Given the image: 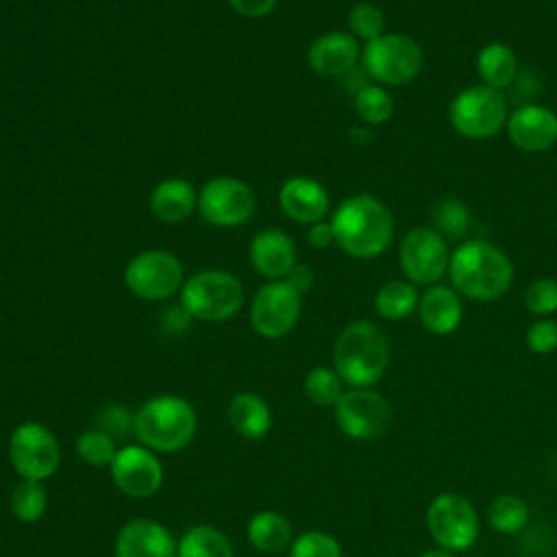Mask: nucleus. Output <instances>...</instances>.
I'll use <instances>...</instances> for the list:
<instances>
[{"instance_id":"nucleus-1","label":"nucleus","mask_w":557,"mask_h":557,"mask_svg":"<svg viewBox=\"0 0 557 557\" xmlns=\"http://www.w3.org/2000/svg\"><path fill=\"white\" fill-rule=\"evenodd\" d=\"M335 244L355 259H374L392 242V211L372 194H355L339 202L331 215Z\"/></svg>"},{"instance_id":"nucleus-2","label":"nucleus","mask_w":557,"mask_h":557,"mask_svg":"<svg viewBox=\"0 0 557 557\" xmlns=\"http://www.w3.org/2000/svg\"><path fill=\"white\" fill-rule=\"evenodd\" d=\"M448 276L453 289L470 300L500 298L513 283L511 259L485 239H468L450 252Z\"/></svg>"},{"instance_id":"nucleus-3","label":"nucleus","mask_w":557,"mask_h":557,"mask_svg":"<svg viewBox=\"0 0 557 557\" xmlns=\"http://www.w3.org/2000/svg\"><path fill=\"white\" fill-rule=\"evenodd\" d=\"M389 366V342L370 320L348 324L335 339L333 368L348 387H372Z\"/></svg>"},{"instance_id":"nucleus-4","label":"nucleus","mask_w":557,"mask_h":557,"mask_svg":"<svg viewBox=\"0 0 557 557\" xmlns=\"http://www.w3.org/2000/svg\"><path fill=\"white\" fill-rule=\"evenodd\" d=\"M196 426V409L176 394L152 396L135 413V437L154 453L183 450L194 440Z\"/></svg>"},{"instance_id":"nucleus-5","label":"nucleus","mask_w":557,"mask_h":557,"mask_svg":"<svg viewBox=\"0 0 557 557\" xmlns=\"http://www.w3.org/2000/svg\"><path fill=\"white\" fill-rule=\"evenodd\" d=\"M244 305V287L226 270L207 268L189 276L181 287V307L200 322H226Z\"/></svg>"},{"instance_id":"nucleus-6","label":"nucleus","mask_w":557,"mask_h":557,"mask_svg":"<svg viewBox=\"0 0 557 557\" xmlns=\"http://www.w3.org/2000/svg\"><path fill=\"white\" fill-rule=\"evenodd\" d=\"M363 72L379 85H407L411 83L424 63L422 48L416 39L400 33H383L381 37L366 41L361 50Z\"/></svg>"},{"instance_id":"nucleus-7","label":"nucleus","mask_w":557,"mask_h":557,"mask_svg":"<svg viewBox=\"0 0 557 557\" xmlns=\"http://www.w3.org/2000/svg\"><path fill=\"white\" fill-rule=\"evenodd\" d=\"M507 117L505 96L483 83L461 89L448 109L453 128L468 139H490L498 135L507 124Z\"/></svg>"},{"instance_id":"nucleus-8","label":"nucleus","mask_w":557,"mask_h":557,"mask_svg":"<svg viewBox=\"0 0 557 557\" xmlns=\"http://www.w3.org/2000/svg\"><path fill=\"white\" fill-rule=\"evenodd\" d=\"M424 520L437 548L448 553L468 550L479 537V516L474 505L455 492L437 494L429 503Z\"/></svg>"},{"instance_id":"nucleus-9","label":"nucleus","mask_w":557,"mask_h":557,"mask_svg":"<svg viewBox=\"0 0 557 557\" xmlns=\"http://www.w3.org/2000/svg\"><path fill=\"white\" fill-rule=\"evenodd\" d=\"M9 463L20 479L46 481L61 466L57 435L41 422H22L9 437Z\"/></svg>"},{"instance_id":"nucleus-10","label":"nucleus","mask_w":557,"mask_h":557,"mask_svg":"<svg viewBox=\"0 0 557 557\" xmlns=\"http://www.w3.org/2000/svg\"><path fill=\"white\" fill-rule=\"evenodd\" d=\"M398 263L409 283L426 287L437 285V281L448 274V242L433 226L409 228L400 239Z\"/></svg>"},{"instance_id":"nucleus-11","label":"nucleus","mask_w":557,"mask_h":557,"mask_svg":"<svg viewBox=\"0 0 557 557\" xmlns=\"http://www.w3.org/2000/svg\"><path fill=\"white\" fill-rule=\"evenodd\" d=\"M183 283V263L170 250H141L124 268V285L144 300H165Z\"/></svg>"},{"instance_id":"nucleus-12","label":"nucleus","mask_w":557,"mask_h":557,"mask_svg":"<svg viewBox=\"0 0 557 557\" xmlns=\"http://www.w3.org/2000/svg\"><path fill=\"white\" fill-rule=\"evenodd\" d=\"M257 200L248 183L235 176L209 178L198 191V211L205 222L233 228L246 224L255 213Z\"/></svg>"},{"instance_id":"nucleus-13","label":"nucleus","mask_w":557,"mask_h":557,"mask_svg":"<svg viewBox=\"0 0 557 557\" xmlns=\"http://www.w3.org/2000/svg\"><path fill=\"white\" fill-rule=\"evenodd\" d=\"M302 294L285 281H270L261 285L250 305V326L265 339L285 337L298 322L302 309Z\"/></svg>"},{"instance_id":"nucleus-14","label":"nucleus","mask_w":557,"mask_h":557,"mask_svg":"<svg viewBox=\"0 0 557 557\" xmlns=\"http://www.w3.org/2000/svg\"><path fill=\"white\" fill-rule=\"evenodd\" d=\"M333 409L337 426L361 442L383 435L392 418L389 403L372 387H348Z\"/></svg>"},{"instance_id":"nucleus-15","label":"nucleus","mask_w":557,"mask_h":557,"mask_svg":"<svg viewBox=\"0 0 557 557\" xmlns=\"http://www.w3.org/2000/svg\"><path fill=\"white\" fill-rule=\"evenodd\" d=\"M109 472L115 487L131 498H148L157 494L163 483V466L154 450L144 444L117 448Z\"/></svg>"},{"instance_id":"nucleus-16","label":"nucleus","mask_w":557,"mask_h":557,"mask_svg":"<svg viewBox=\"0 0 557 557\" xmlns=\"http://www.w3.org/2000/svg\"><path fill=\"white\" fill-rule=\"evenodd\" d=\"M511 144L524 152H546L557 144V113L544 104H522L507 117Z\"/></svg>"},{"instance_id":"nucleus-17","label":"nucleus","mask_w":557,"mask_h":557,"mask_svg":"<svg viewBox=\"0 0 557 557\" xmlns=\"http://www.w3.org/2000/svg\"><path fill=\"white\" fill-rule=\"evenodd\" d=\"M115 557H176V540L152 518L126 522L115 537Z\"/></svg>"},{"instance_id":"nucleus-18","label":"nucleus","mask_w":557,"mask_h":557,"mask_svg":"<svg viewBox=\"0 0 557 557\" xmlns=\"http://www.w3.org/2000/svg\"><path fill=\"white\" fill-rule=\"evenodd\" d=\"M281 211L298 224H315L329 213L331 200L324 185L311 176H292L278 189Z\"/></svg>"},{"instance_id":"nucleus-19","label":"nucleus","mask_w":557,"mask_h":557,"mask_svg":"<svg viewBox=\"0 0 557 557\" xmlns=\"http://www.w3.org/2000/svg\"><path fill=\"white\" fill-rule=\"evenodd\" d=\"M361 59V48L355 35L331 30L315 37L307 50L311 70L320 76H344Z\"/></svg>"},{"instance_id":"nucleus-20","label":"nucleus","mask_w":557,"mask_h":557,"mask_svg":"<svg viewBox=\"0 0 557 557\" xmlns=\"http://www.w3.org/2000/svg\"><path fill=\"white\" fill-rule=\"evenodd\" d=\"M250 263L261 276L283 281L296 265V246L281 228H263L250 242Z\"/></svg>"},{"instance_id":"nucleus-21","label":"nucleus","mask_w":557,"mask_h":557,"mask_svg":"<svg viewBox=\"0 0 557 557\" xmlns=\"http://www.w3.org/2000/svg\"><path fill=\"white\" fill-rule=\"evenodd\" d=\"M418 318L433 335L453 333L463 318L459 294L446 285H431L418 300Z\"/></svg>"},{"instance_id":"nucleus-22","label":"nucleus","mask_w":557,"mask_h":557,"mask_svg":"<svg viewBox=\"0 0 557 557\" xmlns=\"http://www.w3.org/2000/svg\"><path fill=\"white\" fill-rule=\"evenodd\" d=\"M148 202L157 220L165 224H178L198 209V191L189 181L172 176L154 185Z\"/></svg>"},{"instance_id":"nucleus-23","label":"nucleus","mask_w":557,"mask_h":557,"mask_svg":"<svg viewBox=\"0 0 557 557\" xmlns=\"http://www.w3.org/2000/svg\"><path fill=\"white\" fill-rule=\"evenodd\" d=\"M228 422L246 440H261L272 426L268 400L255 392H239L228 403Z\"/></svg>"},{"instance_id":"nucleus-24","label":"nucleus","mask_w":557,"mask_h":557,"mask_svg":"<svg viewBox=\"0 0 557 557\" xmlns=\"http://www.w3.org/2000/svg\"><path fill=\"white\" fill-rule=\"evenodd\" d=\"M246 537H248V542H250L257 550L270 553V555L289 550V546H292V542H294L289 520H287L283 513L270 511V509L257 511V513L248 520V524H246Z\"/></svg>"},{"instance_id":"nucleus-25","label":"nucleus","mask_w":557,"mask_h":557,"mask_svg":"<svg viewBox=\"0 0 557 557\" xmlns=\"http://www.w3.org/2000/svg\"><path fill=\"white\" fill-rule=\"evenodd\" d=\"M476 74L483 85L500 91L513 83L518 74V59L507 44H485L476 54Z\"/></svg>"},{"instance_id":"nucleus-26","label":"nucleus","mask_w":557,"mask_h":557,"mask_svg":"<svg viewBox=\"0 0 557 557\" xmlns=\"http://www.w3.org/2000/svg\"><path fill=\"white\" fill-rule=\"evenodd\" d=\"M418 300H420V296H418V289L413 283L394 278L379 287V292L374 296V309L383 320L400 322L418 309Z\"/></svg>"},{"instance_id":"nucleus-27","label":"nucleus","mask_w":557,"mask_h":557,"mask_svg":"<svg viewBox=\"0 0 557 557\" xmlns=\"http://www.w3.org/2000/svg\"><path fill=\"white\" fill-rule=\"evenodd\" d=\"M176 557H233V546L220 529L196 524L176 542Z\"/></svg>"},{"instance_id":"nucleus-28","label":"nucleus","mask_w":557,"mask_h":557,"mask_svg":"<svg viewBox=\"0 0 557 557\" xmlns=\"http://www.w3.org/2000/svg\"><path fill=\"white\" fill-rule=\"evenodd\" d=\"M487 522L496 533H518L529 522V507L516 494H500L487 505Z\"/></svg>"},{"instance_id":"nucleus-29","label":"nucleus","mask_w":557,"mask_h":557,"mask_svg":"<svg viewBox=\"0 0 557 557\" xmlns=\"http://www.w3.org/2000/svg\"><path fill=\"white\" fill-rule=\"evenodd\" d=\"M9 507L20 522H37L48 509V492L44 483L22 479L11 492Z\"/></svg>"},{"instance_id":"nucleus-30","label":"nucleus","mask_w":557,"mask_h":557,"mask_svg":"<svg viewBox=\"0 0 557 557\" xmlns=\"http://www.w3.org/2000/svg\"><path fill=\"white\" fill-rule=\"evenodd\" d=\"M344 385L335 368L329 366H315L305 376V394L318 407H335L346 392Z\"/></svg>"},{"instance_id":"nucleus-31","label":"nucleus","mask_w":557,"mask_h":557,"mask_svg":"<svg viewBox=\"0 0 557 557\" xmlns=\"http://www.w3.org/2000/svg\"><path fill=\"white\" fill-rule=\"evenodd\" d=\"M433 228L450 239H461L470 231V213L457 198H440L431 207Z\"/></svg>"},{"instance_id":"nucleus-32","label":"nucleus","mask_w":557,"mask_h":557,"mask_svg":"<svg viewBox=\"0 0 557 557\" xmlns=\"http://www.w3.org/2000/svg\"><path fill=\"white\" fill-rule=\"evenodd\" d=\"M355 109L366 124L379 126L392 117L394 100H392L389 91L379 83L361 85L355 94Z\"/></svg>"},{"instance_id":"nucleus-33","label":"nucleus","mask_w":557,"mask_h":557,"mask_svg":"<svg viewBox=\"0 0 557 557\" xmlns=\"http://www.w3.org/2000/svg\"><path fill=\"white\" fill-rule=\"evenodd\" d=\"M76 453L85 463L94 468H104L111 466L117 453V444L109 433L100 429H87L76 440Z\"/></svg>"},{"instance_id":"nucleus-34","label":"nucleus","mask_w":557,"mask_h":557,"mask_svg":"<svg viewBox=\"0 0 557 557\" xmlns=\"http://www.w3.org/2000/svg\"><path fill=\"white\" fill-rule=\"evenodd\" d=\"M350 35L363 41H372L385 33V13L374 2H359L348 13Z\"/></svg>"},{"instance_id":"nucleus-35","label":"nucleus","mask_w":557,"mask_h":557,"mask_svg":"<svg viewBox=\"0 0 557 557\" xmlns=\"http://www.w3.org/2000/svg\"><path fill=\"white\" fill-rule=\"evenodd\" d=\"M287 557H342V546L326 531H305L294 537Z\"/></svg>"},{"instance_id":"nucleus-36","label":"nucleus","mask_w":557,"mask_h":557,"mask_svg":"<svg viewBox=\"0 0 557 557\" xmlns=\"http://www.w3.org/2000/svg\"><path fill=\"white\" fill-rule=\"evenodd\" d=\"M524 305L531 313L548 318L557 311V281L555 278H535L524 292Z\"/></svg>"},{"instance_id":"nucleus-37","label":"nucleus","mask_w":557,"mask_h":557,"mask_svg":"<svg viewBox=\"0 0 557 557\" xmlns=\"http://www.w3.org/2000/svg\"><path fill=\"white\" fill-rule=\"evenodd\" d=\"M96 429L109 433L113 440H122L131 431L135 433V413H131L124 405H109L98 413Z\"/></svg>"},{"instance_id":"nucleus-38","label":"nucleus","mask_w":557,"mask_h":557,"mask_svg":"<svg viewBox=\"0 0 557 557\" xmlns=\"http://www.w3.org/2000/svg\"><path fill=\"white\" fill-rule=\"evenodd\" d=\"M524 342L535 355H550L557 350V320L540 318L527 329Z\"/></svg>"},{"instance_id":"nucleus-39","label":"nucleus","mask_w":557,"mask_h":557,"mask_svg":"<svg viewBox=\"0 0 557 557\" xmlns=\"http://www.w3.org/2000/svg\"><path fill=\"white\" fill-rule=\"evenodd\" d=\"M226 2L235 13L244 17H263L276 7V0H226Z\"/></svg>"},{"instance_id":"nucleus-40","label":"nucleus","mask_w":557,"mask_h":557,"mask_svg":"<svg viewBox=\"0 0 557 557\" xmlns=\"http://www.w3.org/2000/svg\"><path fill=\"white\" fill-rule=\"evenodd\" d=\"M307 242H309V246H313V248H326V246L335 244V235H333L331 222L320 220V222H315V224H309Z\"/></svg>"},{"instance_id":"nucleus-41","label":"nucleus","mask_w":557,"mask_h":557,"mask_svg":"<svg viewBox=\"0 0 557 557\" xmlns=\"http://www.w3.org/2000/svg\"><path fill=\"white\" fill-rule=\"evenodd\" d=\"M287 285H292L298 294H305L311 285H313V272L309 265H302V263H296L283 278Z\"/></svg>"},{"instance_id":"nucleus-42","label":"nucleus","mask_w":557,"mask_h":557,"mask_svg":"<svg viewBox=\"0 0 557 557\" xmlns=\"http://www.w3.org/2000/svg\"><path fill=\"white\" fill-rule=\"evenodd\" d=\"M418 557H455V553H448L444 548H429V550L420 553Z\"/></svg>"}]
</instances>
